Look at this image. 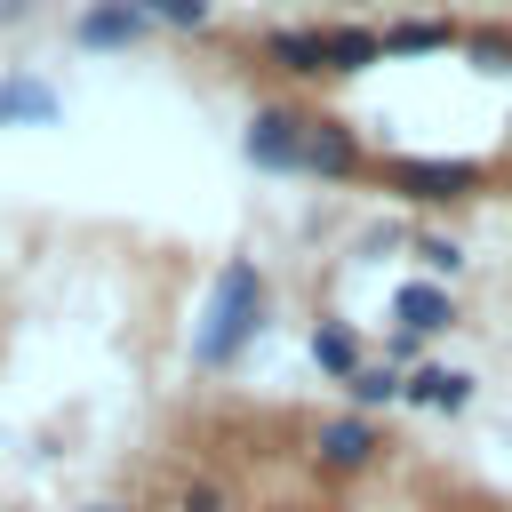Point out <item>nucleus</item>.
Listing matches in <instances>:
<instances>
[{
	"label": "nucleus",
	"mask_w": 512,
	"mask_h": 512,
	"mask_svg": "<svg viewBox=\"0 0 512 512\" xmlns=\"http://www.w3.org/2000/svg\"><path fill=\"white\" fill-rule=\"evenodd\" d=\"M264 312H272V280H264L248 256H232V264L208 280V304H200V320H192V368H240L248 344L264 336Z\"/></svg>",
	"instance_id": "obj_1"
},
{
	"label": "nucleus",
	"mask_w": 512,
	"mask_h": 512,
	"mask_svg": "<svg viewBox=\"0 0 512 512\" xmlns=\"http://www.w3.org/2000/svg\"><path fill=\"white\" fill-rule=\"evenodd\" d=\"M376 176H384V192H400L416 208H456V200H472L488 184L480 160H448V152H392Z\"/></svg>",
	"instance_id": "obj_2"
},
{
	"label": "nucleus",
	"mask_w": 512,
	"mask_h": 512,
	"mask_svg": "<svg viewBox=\"0 0 512 512\" xmlns=\"http://www.w3.org/2000/svg\"><path fill=\"white\" fill-rule=\"evenodd\" d=\"M304 104H256L240 120V160L264 176H304Z\"/></svg>",
	"instance_id": "obj_3"
},
{
	"label": "nucleus",
	"mask_w": 512,
	"mask_h": 512,
	"mask_svg": "<svg viewBox=\"0 0 512 512\" xmlns=\"http://www.w3.org/2000/svg\"><path fill=\"white\" fill-rule=\"evenodd\" d=\"M384 456V432H376V416H360V408H336V416H320L312 424V472H328V480H352V472H368Z\"/></svg>",
	"instance_id": "obj_4"
},
{
	"label": "nucleus",
	"mask_w": 512,
	"mask_h": 512,
	"mask_svg": "<svg viewBox=\"0 0 512 512\" xmlns=\"http://www.w3.org/2000/svg\"><path fill=\"white\" fill-rule=\"evenodd\" d=\"M304 176H320V184L368 176V144L352 136V120H336V112H312L304 120Z\"/></svg>",
	"instance_id": "obj_5"
},
{
	"label": "nucleus",
	"mask_w": 512,
	"mask_h": 512,
	"mask_svg": "<svg viewBox=\"0 0 512 512\" xmlns=\"http://www.w3.org/2000/svg\"><path fill=\"white\" fill-rule=\"evenodd\" d=\"M144 32H152V24H144L128 0H88V8L72 16V40H80L88 56H128Z\"/></svg>",
	"instance_id": "obj_6"
},
{
	"label": "nucleus",
	"mask_w": 512,
	"mask_h": 512,
	"mask_svg": "<svg viewBox=\"0 0 512 512\" xmlns=\"http://www.w3.org/2000/svg\"><path fill=\"white\" fill-rule=\"evenodd\" d=\"M392 320L408 336H440V328H456V288L448 280H400L392 288Z\"/></svg>",
	"instance_id": "obj_7"
},
{
	"label": "nucleus",
	"mask_w": 512,
	"mask_h": 512,
	"mask_svg": "<svg viewBox=\"0 0 512 512\" xmlns=\"http://www.w3.org/2000/svg\"><path fill=\"white\" fill-rule=\"evenodd\" d=\"M64 96L40 72H0V128H56Z\"/></svg>",
	"instance_id": "obj_8"
},
{
	"label": "nucleus",
	"mask_w": 512,
	"mask_h": 512,
	"mask_svg": "<svg viewBox=\"0 0 512 512\" xmlns=\"http://www.w3.org/2000/svg\"><path fill=\"white\" fill-rule=\"evenodd\" d=\"M368 64H384V32L376 24H320V72L328 80H352Z\"/></svg>",
	"instance_id": "obj_9"
},
{
	"label": "nucleus",
	"mask_w": 512,
	"mask_h": 512,
	"mask_svg": "<svg viewBox=\"0 0 512 512\" xmlns=\"http://www.w3.org/2000/svg\"><path fill=\"white\" fill-rule=\"evenodd\" d=\"M400 400H416V408H432V416H464V408H472V376L448 368V360H416L408 384H400Z\"/></svg>",
	"instance_id": "obj_10"
},
{
	"label": "nucleus",
	"mask_w": 512,
	"mask_h": 512,
	"mask_svg": "<svg viewBox=\"0 0 512 512\" xmlns=\"http://www.w3.org/2000/svg\"><path fill=\"white\" fill-rule=\"evenodd\" d=\"M456 40H464V24H456V16H400V24H384V56H392V64L448 56Z\"/></svg>",
	"instance_id": "obj_11"
},
{
	"label": "nucleus",
	"mask_w": 512,
	"mask_h": 512,
	"mask_svg": "<svg viewBox=\"0 0 512 512\" xmlns=\"http://www.w3.org/2000/svg\"><path fill=\"white\" fill-rule=\"evenodd\" d=\"M256 48H264V64L288 72V80H328V72H320V24H272Z\"/></svg>",
	"instance_id": "obj_12"
},
{
	"label": "nucleus",
	"mask_w": 512,
	"mask_h": 512,
	"mask_svg": "<svg viewBox=\"0 0 512 512\" xmlns=\"http://www.w3.org/2000/svg\"><path fill=\"white\" fill-rule=\"evenodd\" d=\"M312 368H320L328 384H344L352 368H368V352H360L352 320H320V328H312Z\"/></svg>",
	"instance_id": "obj_13"
},
{
	"label": "nucleus",
	"mask_w": 512,
	"mask_h": 512,
	"mask_svg": "<svg viewBox=\"0 0 512 512\" xmlns=\"http://www.w3.org/2000/svg\"><path fill=\"white\" fill-rule=\"evenodd\" d=\"M152 32H208L216 24V0H128Z\"/></svg>",
	"instance_id": "obj_14"
},
{
	"label": "nucleus",
	"mask_w": 512,
	"mask_h": 512,
	"mask_svg": "<svg viewBox=\"0 0 512 512\" xmlns=\"http://www.w3.org/2000/svg\"><path fill=\"white\" fill-rule=\"evenodd\" d=\"M400 384H408V376H400L392 360H368V368H352V376H344V392H352V408H360V416H368V408H392V400H400Z\"/></svg>",
	"instance_id": "obj_15"
},
{
	"label": "nucleus",
	"mask_w": 512,
	"mask_h": 512,
	"mask_svg": "<svg viewBox=\"0 0 512 512\" xmlns=\"http://www.w3.org/2000/svg\"><path fill=\"white\" fill-rule=\"evenodd\" d=\"M456 56H464L472 72H512V24H472V32L456 40Z\"/></svg>",
	"instance_id": "obj_16"
},
{
	"label": "nucleus",
	"mask_w": 512,
	"mask_h": 512,
	"mask_svg": "<svg viewBox=\"0 0 512 512\" xmlns=\"http://www.w3.org/2000/svg\"><path fill=\"white\" fill-rule=\"evenodd\" d=\"M168 512H232V488H224V480H208V472H192V480H176Z\"/></svg>",
	"instance_id": "obj_17"
},
{
	"label": "nucleus",
	"mask_w": 512,
	"mask_h": 512,
	"mask_svg": "<svg viewBox=\"0 0 512 512\" xmlns=\"http://www.w3.org/2000/svg\"><path fill=\"white\" fill-rule=\"evenodd\" d=\"M416 264H424V280H456L464 272V248L448 232H416Z\"/></svg>",
	"instance_id": "obj_18"
},
{
	"label": "nucleus",
	"mask_w": 512,
	"mask_h": 512,
	"mask_svg": "<svg viewBox=\"0 0 512 512\" xmlns=\"http://www.w3.org/2000/svg\"><path fill=\"white\" fill-rule=\"evenodd\" d=\"M80 512H128V504H80Z\"/></svg>",
	"instance_id": "obj_19"
}]
</instances>
